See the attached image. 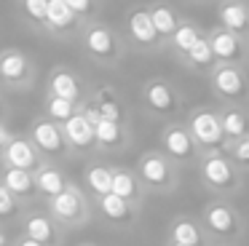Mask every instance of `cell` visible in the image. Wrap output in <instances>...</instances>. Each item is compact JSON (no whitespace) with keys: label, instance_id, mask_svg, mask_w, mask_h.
Returning <instances> with one entry per match:
<instances>
[{"label":"cell","instance_id":"1","mask_svg":"<svg viewBox=\"0 0 249 246\" xmlns=\"http://www.w3.org/2000/svg\"><path fill=\"white\" fill-rule=\"evenodd\" d=\"M193 134L198 137V142H204V144H217L222 139V134H225V128H222V121H217V115H212V112H198V115L193 118Z\"/></svg>","mask_w":249,"mask_h":246},{"label":"cell","instance_id":"2","mask_svg":"<svg viewBox=\"0 0 249 246\" xmlns=\"http://www.w3.org/2000/svg\"><path fill=\"white\" fill-rule=\"evenodd\" d=\"M65 134L72 144H78V147H86V144H91L94 139H97V128H94V123L89 121L86 115H72L70 121L65 123Z\"/></svg>","mask_w":249,"mask_h":246},{"label":"cell","instance_id":"3","mask_svg":"<svg viewBox=\"0 0 249 246\" xmlns=\"http://www.w3.org/2000/svg\"><path fill=\"white\" fill-rule=\"evenodd\" d=\"M6 158H8V163H11V169H22V171H27L30 166L35 163V153L24 139H14V142L8 144Z\"/></svg>","mask_w":249,"mask_h":246},{"label":"cell","instance_id":"4","mask_svg":"<svg viewBox=\"0 0 249 246\" xmlns=\"http://www.w3.org/2000/svg\"><path fill=\"white\" fill-rule=\"evenodd\" d=\"M129 30H131V35H134L140 43H153L156 35H158L156 24H153V14H147V11H137V14L131 16Z\"/></svg>","mask_w":249,"mask_h":246},{"label":"cell","instance_id":"5","mask_svg":"<svg viewBox=\"0 0 249 246\" xmlns=\"http://www.w3.org/2000/svg\"><path fill=\"white\" fill-rule=\"evenodd\" d=\"M204 176L212 182L214 187H228L233 182V171L228 166V160L222 158H209L204 163Z\"/></svg>","mask_w":249,"mask_h":246},{"label":"cell","instance_id":"6","mask_svg":"<svg viewBox=\"0 0 249 246\" xmlns=\"http://www.w3.org/2000/svg\"><path fill=\"white\" fill-rule=\"evenodd\" d=\"M214 86L225 96H238L244 91V80H241V75H238L233 67H222L220 72L214 75Z\"/></svg>","mask_w":249,"mask_h":246},{"label":"cell","instance_id":"7","mask_svg":"<svg viewBox=\"0 0 249 246\" xmlns=\"http://www.w3.org/2000/svg\"><path fill=\"white\" fill-rule=\"evenodd\" d=\"M33 137H35V142L43 150H49V153H54V150L62 147V134H59V128L51 126V123H38V126L33 128Z\"/></svg>","mask_w":249,"mask_h":246},{"label":"cell","instance_id":"8","mask_svg":"<svg viewBox=\"0 0 249 246\" xmlns=\"http://www.w3.org/2000/svg\"><path fill=\"white\" fill-rule=\"evenodd\" d=\"M54 211L62 219H75L78 211H81V201H78V195L72 190H65L54 198Z\"/></svg>","mask_w":249,"mask_h":246},{"label":"cell","instance_id":"9","mask_svg":"<svg viewBox=\"0 0 249 246\" xmlns=\"http://www.w3.org/2000/svg\"><path fill=\"white\" fill-rule=\"evenodd\" d=\"M206 222H209V228L217 230V233H231V230L236 228V222H233V214L228 211L225 206H212L209 214H206Z\"/></svg>","mask_w":249,"mask_h":246},{"label":"cell","instance_id":"10","mask_svg":"<svg viewBox=\"0 0 249 246\" xmlns=\"http://www.w3.org/2000/svg\"><path fill=\"white\" fill-rule=\"evenodd\" d=\"M72 14H75V11L67 5V0H49V16H46V19L54 27H70Z\"/></svg>","mask_w":249,"mask_h":246},{"label":"cell","instance_id":"11","mask_svg":"<svg viewBox=\"0 0 249 246\" xmlns=\"http://www.w3.org/2000/svg\"><path fill=\"white\" fill-rule=\"evenodd\" d=\"M51 88H54V96L67 99V102H72L78 96V83H75V78L67 75V72H56L54 80H51Z\"/></svg>","mask_w":249,"mask_h":246},{"label":"cell","instance_id":"12","mask_svg":"<svg viewBox=\"0 0 249 246\" xmlns=\"http://www.w3.org/2000/svg\"><path fill=\"white\" fill-rule=\"evenodd\" d=\"M212 51L220 59H233L238 53V43L231 32H217V35L212 37Z\"/></svg>","mask_w":249,"mask_h":246},{"label":"cell","instance_id":"13","mask_svg":"<svg viewBox=\"0 0 249 246\" xmlns=\"http://www.w3.org/2000/svg\"><path fill=\"white\" fill-rule=\"evenodd\" d=\"M142 176H145L147 182H153V185H163L166 176H169L166 163H163L161 158H156V155H150V158H145V163H142Z\"/></svg>","mask_w":249,"mask_h":246},{"label":"cell","instance_id":"14","mask_svg":"<svg viewBox=\"0 0 249 246\" xmlns=\"http://www.w3.org/2000/svg\"><path fill=\"white\" fill-rule=\"evenodd\" d=\"M220 19L228 30H244V27H247V11L236 3H228V5H222Z\"/></svg>","mask_w":249,"mask_h":246},{"label":"cell","instance_id":"15","mask_svg":"<svg viewBox=\"0 0 249 246\" xmlns=\"http://www.w3.org/2000/svg\"><path fill=\"white\" fill-rule=\"evenodd\" d=\"M113 182H115V174L107 169H102V166L89 171V185L97 193H102V195H110V193H113Z\"/></svg>","mask_w":249,"mask_h":246},{"label":"cell","instance_id":"16","mask_svg":"<svg viewBox=\"0 0 249 246\" xmlns=\"http://www.w3.org/2000/svg\"><path fill=\"white\" fill-rule=\"evenodd\" d=\"M24 70H27V62H24V56H19V53H6V56L0 59V72L8 80L22 78Z\"/></svg>","mask_w":249,"mask_h":246},{"label":"cell","instance_id":"17","mask_svg":"<svg viewBox=\"0 0 249 246\" xmlns=\"http://www.w3.org/2000/svg\"><path fill=\"white\" fill-rule=\"evenodd\" d=\"M38 185H40V190L43 193H49V195H59V193H65V179H62V174L59 171H54V169H43L40 171V176H38Z\"/></svg>","mask_w":249,"mask_h":246},{"label":"cell","instance_id":"18","mask_svg":"<svg viewBox=\"0 0 249 246\" xmlns=\"http://www.w3.org/2000/svg\"><path fill=\"white\" fill-rule=\"evenodd\" d=\"M166 150L172 155H177V158H182V155L190 153V137L185 131H179V128H174V131L166 134Z\"/></svg>","mask_w":249,"mask_h":246},{"label":"cell","instance_id":"19","mask_svg":"<svg viewBox=\"0 0 249 246\" xmlns=\"http://www.w3.org/2000/svg\"><path fill=\"white\" fill-rule=\"evenodd\" d=\"M6 187L11 193H30L33 190V179H30V174L22 169H8L6 171Z\"/></svg>","mask_w":249,"mask_h":246},{"label":"cell","instance_id":"20","mask_svg":"<svg viewBox=\"0 0 249 246\" xmlns=\"http://www.w3.org/2000/svg\"><path fill=\"white\" fill-rule=\"evenodd\" d=\"M147 102H150L156 110H172V91L166 88L163 83H153L147 88Z\"/></svg>","mask_w":249,"mask_h":246},{"label":"cell","instance_id":"21","mask_svg":"<svg viewBox=\"0 0 249 246\" xmlns=\"http://www.w3.org/2000/svg\"><path fill=\"white\" fill-rule=\"evenodd\" d=\"M89 48H91L94 53H99V56H105V53L113 51V37H110L107 30H91L86 37Z\"/></svg>","mask_w":249,"mask_h":246},{"label":"cell","instance_id":"22","mask_svg":"<svg viewBox=\"0 0 249 246\" xmlns=\"http://www.w3.org/2000/svg\"><path fill=\"white\" fill-rule=\"evenodd\" d=\"M153 24H156L158 35H172V32H177V19H174V14L169 8L153 11Z\"/></svg>","mask_w":249,"mask_h":246},{"label":"cell","instance_id":"23","mask_svg":"<svg viewBox=\"0 0 249 246\" xmlns=\"http://www.w3.org/2000/svg\"><path fill=\"white\" fill-rule=\"evenodd\" d=\"M174 244H185V246H196L198 244V230H196L193 222H177L172 230Z\"/></svg>","mask_w":249,"mask_h":246},{"label":"cell","instance_id":"24","mask_svg":"<svg viewBox=\"0 0 249 246\" xmlns=\"http://www.w3.org/2000/svg\"><path fill=\"white\" fill-rule=\"evenodd\" d=\"M102 209H105V214H107L110 219H124L126 217V198L115 195V193L102 195Z\"/></svg>","mask_w":249,"mask_h":246},{"label":"cell","instance_id":"25","mask_svg":"<svg viewBox=\"0 0 249 246\" xmlns=\"http://www.w3.org/2000/svg\"><path fill=\"white\" fill-rule=\"evenodd\" d=\"M27 235H30V238H35V241H40V244L51 241V225H49V219L33 217L27 222Z\"/></svg>","mask_w":249,"mask_h":246},{"label":"cell","instance_id":"26","mask_svg":"<svg viewBox=\"0 0 249 246\" xmlns=\"http://www.w3.org/2000/svg\"><path fill=\"white\" fill-rule=\"evenodd\" d=\"M97 139H99L102 144H118V142H121V128H118V123H113V121L97 123Z\"/></svg>","mask_w":249,"mask_h":246},{"label":"cell","instance_id":"27","mask_svg":"<svg viewBox=\"0 0 249 246\" xmlns=\"http://www.w3.org/2000/svg\"><path fill=\"white\" fill-rule=\"evenodd\" d=\"M198 43V35H196L193 27H179L177 32H174V46L179 48V51H193V46Z\"/></svg>","mask_w":249,"mask_h":246},{"label":"cell","instance_id":"28","mask_svg":"<svg viewBox=\"0 0 249 246\" xmlns=\"http://www.w3.org/2000/svg\"><path fill=\"white\" fill-rule=\"evenodd\" d=\"M222 128H225V134H231V137H241V134L247 131V121H244L241 112H228V115L222 118Z\"/></svg>","mask_w":249,"mask_h":246},{"label":"cell","instance_id":"29","mask_svg":"<svg viewBox=\"0 0 249 246\" xmlns=\"http://www.w3.org/2000/svg\"><path fill=\"white\" fill-rule=\"evenodd\" d=\"M188 56H190V62H193V64L212 62V56H214V51H212V40H201V37H198V43L193 46V51H190Z\"/></svg>","mask_w":249,"mask_h":246},{"label":"cell","instance_id":"30","mask_svg":"<svg viewBox=\"0 0 249 246\" xmlns=\"http://www.w3.org/2000/svg\"><path fill=\"white\" fill-rule=\"evenodd\" d=\"M49 112L54 118H62V121H70L72 118V102L67 99H59V96H54V99L49 102Z\"/></svg>","mask_w":249,"mask_h":246},{"label":"cell","instance_id":"31","mask_svg":"<svg viewBox=\"0 0 249 246\" xmlns=\"http://www.w3.org/2000/svg\"><path fill=\"white\" fill-rule=\"evenodd\" d=\"M113 193L121 198H129L131 193H134V179H131L129 174H124V171H118V174H115V182H113Z\"/></svg>","mask_w":249,"mask_h":246},{"label":"cell","instance_id":"32","mask_svg":"<svg viewBox=\"0 0 249 246\" xmlns=\"http://www.w3.org/2000/svg\"><path fill=\"white\" fill-rule=\"evenodd\" d=\"M24 8L33 19H46L49 16V0H24Z\"/></svg>","mask_w":249,"mask_h":246},{"label":"cell","instance_id":"33","mask_svg":"<svg viewBox=\"0 0 249 246\" xmlns=\"http://www.w3.org/2000/svg\"><path fill=\"white\" fill-rule=\"evenodd\" d=\"M99 112H102V121L118 123V118H121V110H118L115 102H102V105H99Z\"/></svg>","mask_w":249,"mask_h":246},{"label":"cell","instance_id":"34","mask_svg":"<svg viewBox=\"0 0 249 246\" xmlns=\"http://www.w3.org/2000/svg\"><path fill=\"white\" fill-rule=\"evenodd\" d=\"M14 211V198H11V190L3 187L0 190V214H11Z\"/></svg>","mask_w":249,"mask_h":246},{"label":"cell","instance_id":"35","mask_svg":"<svg viewBox=\"0 0 249 246\" xmlns=\"http://www.w3.org/2000/svg\"><path fill=\"white\" fill-rule=\"evenodd\" d=\"M236 158L241 160V163H249V139H244V142L236 147Z\"/></svg>","mask_w":249,"mask_h":246},{"label":"cell","instance_id":"36","mask_svg":"<svg viewBox=\"0 0 249 246\" xmlns=\"http://www.w3.org/2000/svg\"><path fill=\"white\" fill-rule=\"evenodd\" d=\"M72 11H89V0H67Z\"/></svg>","mask_w":249,"mask_h":246},{"label":"cell","instance_id":"37","mask_svg":"<svg viewBox=\"0 0 249 246\" xmlns=\"http://www.w3.org/2000/svg\"><path fill=\"white\" fill-rule=\"evenodd\" d=\"M19 246H43V244H40V241H35V238H24Z\"/></svg>","mask_w":249,"mask_h":246},{"label":"cell","instance_id":"38","mask_svg":"<svg viewBox=\"0 0 249 246\" xmlns=\"http://www.w3.org/2000/svg\"><path fill=\"white\" fill-rule=\"evenodd\" d=\"M174 246H185V244H174Z\"/></svg>","mask_w":249,"mask_h":246}]
</instances>
